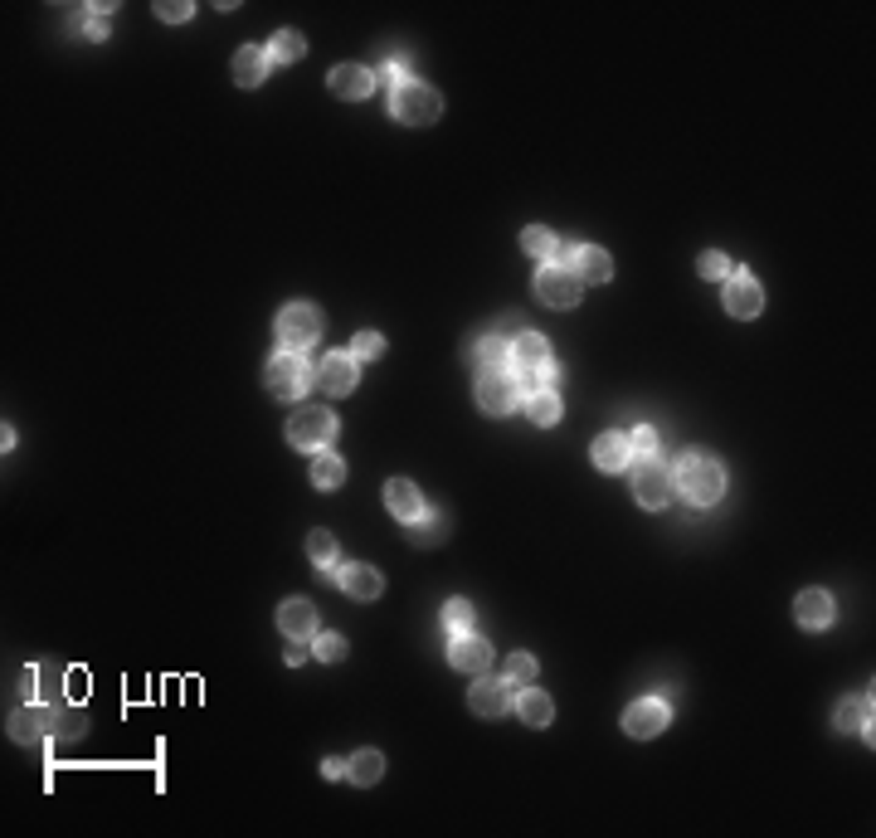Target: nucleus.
I'll use <instances>...</instances> for the list:
<instances>
[{
    "label": "nucleus",
    "instance_id": "f257e3e1",
    "mask_svg": "<svg viewBox=\"0 0 876 838\" xmlns=\"http://www.w3.org/2000/svg\"><path fill=\"white\" fill-rule=\"evenodd\" d=\"M511 376H516V390L521 395H536V390H550L555 381V361H550V346L541 332H521L511 342Z\"/></svg>",
    "mask_w": 876,
    "mask_h": 838
},
{
    "label": "nucleus",
    "instance_id": "f03ea898",
    "mask_svg": "<svg viewBox=\"0 0 876 838\" xmlns=\"http://www.w3.org/2000/svg\"><path fill=\"white\" fill-rule=\"evenodd\" d=\"M677 488H682L687 502L711 507L716 497L726 493V473H721V463H716L711 454H687L682 463H677Z\"/></svg>",
    "mask_w": 876,
    "mask_h": 838
},
{
    "label": "nucleus",
    "instance_id": "7ed1b4c3",
    "mask_svg": "<svg viewBox=\"0 0 876 838\" xmlns=\"http://www.w3.org/2000/svg\"><path fill=\"white\" fill-rule=\"evenodd\" d=\"M390 113L400 117L404 127H429V122L443 117V98H438V88L409 78V83H400V88L390 93Z\"/></svg>",
    "mask_w": 876,
    "mask_h": 838
},
{
    "label": "nucleus",
    "instance_id": "20e7f679",
    "mask_svg": "<svg viewBox=\"0 0 876 838\" xmlns=\"http://www.w3.org/2000/svg\"><path fill=\"white\" fill-rule=\"evenodd\" d=\"M263 381H268V390H273L278 400H302L307 385H312V366L302 361V351H278V356L268 361Z\"/></svg>",
    "mask_w": 876,
    "mask_h": 838
},
{
    "label": "nucleus",
    "instance_id": "39448f33",
    "mask_svg": "<svg viewBox=\"0 0 876 838\" xmlns=\"http://www.w3.org/2000/svg\"><path fill=\"white\" fill-rule=\"evenodd\" d=\"M317 337H322V312L312 303H288L278 312V342H283V351H307Z\"/></svg>",
    "mask_w": 876,
    "mask_h": 838
},
{
    "label": "nucleus",
    "instance_id": "423d86ee",
    "mask_svg": "<svg viewBox=\"0 0 876 838\" xmlns=\"http://www.w3.org/2000/svg\"><path fill=\"white\" fill-rule=\"evenodd\" d=\"M331 439H336V415L331 410H297L288 419V444L292 449H307V454H322Z\"/></svg>",
    "mask_w": 876,
    "mask_h": 838
},
{
    "label": "nucleus",
    "instance_id": "0eeeda50",
    "mask_svg": "<svg viewBox=\"0 0 876 838\" xmlns=\"http://www.w3.org/2000/svg\"><path fill=\"white\" fill-rule=\"evenodd\" d=\"M580 293H584V283L565 264H541V273H536V298L546 307H575Z\"/></svg>",
    "mask_w": 876,
    "mask_h": 838
},
{
    "label": "nucleus",
    "instance_id": "6e6552de",
    "mask_svg": "<svg viewBox=\"0 0 876 838\" xmlns=\"http://www.w3.org/2000/svg\"><path fill=\"white\" fill-rule=\"evenodd\" d=\"M560 264L570 268L580 283H609L614 278V259L599 244H565L560 249Z\"/></svg>",
    "mask_w": 876,
    "mask_h": 838
},
{
    "label": "nucleus",
    "instance_id": "1a4fd4ad",
    "mask_svg": "<svg viewBox=\"0 0 876 838\" xmlns=\"http://www.w3.org/2000/svg\"><path fill=\"white\" fill-rule=\"evenodd\" d=\"M516 400H521V390H516L511 371H477V405L487 415H511Z\"/></svg>",
    "mask_w": 876,
    "mask_h": 838
},
{
    "label": "nucleus",
    "instance_id": "9d476101",
    "mask_svg": "<svg viewBox=\"0 0 876 838\" xmlns=\"http://www.w3.org/2000/svg\"><path fill=\"white\" fill-rule=\"evenodd\" d=\"M633 497L643 507H667L672 502V473L662 463H653V458H638L633 463Z\"/></svg>",
    "mask_w": 876,
    "mask_h": 838
},
{
    "label": "nucleus",
    "instance_id": "9b49d317",
    "mask_svg": "<svg viewBox=\"0 0 876 838\" xmlns=\"http://www.w3.org/2000/svg\"><path fill=\"white\" fill-rule=\"evenodd\" d=\"M667 702L662 697H638L628 712H623V731L628 736H638V741H648V736H657V731H667Z\"/></svg>",
    "mask_w": 876,
    "mask_h": 838
},
{
    "label": "nucleus",
    "instance_id": "f8f14e48",
    "mask_svg": "<svg viewBox=\"0 0 876 838\" xmlns=\"http://www.w3.org/2000/svg\"><path fill=\"white\" fill-rule=\"evenodd\" d=\"M317 381H322V390H327V395H351V390H356V381H361V361H356L351 351H331V356H322Z\"/></svg>",
    "mask_w": 876,
    "mask_h": 838
},
{
    "label": "nucleus",
    "instance_id": "ddd939ff",
    "mask_svg": "<svg viewBox=\"0 0 876 838\" xmlns=\"http://www.w3.org/2000/svg\"><path fill=\"white\" fill-rule=\"evenodd\" d=\"M448 663H453L458 673H468V678H482V673L492 668V648L482 644L473 629H468V634H453V644H448Z\"/></svg>",
    "mask_w": 876,
    "mask_h": 838
},
{
    "label": "nucleus",
    "instance_id": "4468645a",
    "mask_svg": "<svg viewBox=\"0 0 876 838\" xmlns=\"http://www.w3.org/2000/svg\"><path fill=\"white\" fill-rule=\"evenodd\" d=\"M726 312L730 317H760L765 312V288L750 273H730L726 278Z\"/></svg>",
    "mask_w": 876,
    "mask_h": 838
},
{
    "label": "nucleus",
    "instance_id": "2eb2a0df",
    "mask_svg": "<svg viewBox=\"0 0 876 838\" xmlns=\"http://www.w3.org/2000/svg\"><path fill=\"white\" fill-rule=\"evenodd\" d=\"M511 683L507 678H477L473 692H468V707H473L477 717H502V712H511Z\"/></svg>",
    "mask_w": 876,
    "mask_h": 838
},
{
    "label": "nucleus",
    "instance_id": "dca6fc26",
    "mask_svg": "<svg viewBox=\"0 0 876 838\" xmlns=\"http://www.w3.org/2000/svg\"><path fill=\"white\" fill-rule=\"evenodd\" d=\"M385 507H390L400 522H409V527L429 512V507H424V493H419L409 478H390V483H385Z\"/></svg>",
    "mask_w": 876,
    "mask_h": 838
},
{
    "label": "nucleus",
    "instance_id": "f3484780",
    "mask_svg": "<svg viewBox=\"0 0 876 838\" xmlns=\"http://www.w3.org/2000/svg\"><path fill=\"white\" fill-rule=\"evenodd\" d=\"M331 93L346 98V103H361V98L375 93V74L361 69V64H336V69H331Z\"/></svg>",
    "mask_w": 876,
    "mask_h": 838
},
{
    "label": "nucleus",
    "instance_id": "a211bd4d",
    "mask_svg": "<svg viewBox=\"0 0 876 838\" xmlns=\"http://www.w3.org/2000/svg\"><path fill=\"white\" fill-rule=\"evenodd\" d=\"M49 726H54L49 707H20V712L10 717V736H15L20 746H39V741L49 736Z\"/></svg>",
    "mask_w": 876,
    "mask_h": 838
},
{
    "label": "nucleus",
    "instance_id": "6ab92c4d",
    "mask_svg": "<svg viewBox=\"0 0 876 838\" xmlns=\"http://www.w3.org/2000/svg\"><path fill=\"white\" fill-rule=\"evenodd\" d=\"M336 580H341V590H346L351 600H380V590H385L380 571H375V566H361V561H356V566H341Z\"/></svg>",
    "mask_w": 876,
    "mask_h": 838
},
{
    "label": "nucleus",
    "instance_id": "aec40b11",
    "mask_svg": "<svg viewBox=\"0 0 876 838\" xmlns=\"http://www.w3.org/2000/svg\"><path fill=\"white\" fill-rule=\"evenodd\" d=\"M278 624H283V634L288 639H312L317 634V610H312V600H288L283 610H278Z\"/></svg>",
    "mask_w": 876,
    "mask_h": 838
},
{
    "label": "nucleus",
    "instance_id": "412c9836",
    "mask_svg": "<svg viewBox=\"0 0 876 838\" xmlns=\"http://www.w3.org/2000/svg\"><path fill=\"white\" fill-rule=\"evenodd\" d=\"M234 83L239 88H258L263 83V74H268V49H254V44H244L239 54H234Z\"/></svg>",
    "mask_w": 876,
    "mask_h": 838
},
{
    "label": "nucleus",
    "instance_id": "4be33fe9",
    "mask_svg": "<svg viewBox=\"0 0 876 838\" xmlns=\"http://www.w3.org/2000/svg\"><path fill=\"white\" fill-rule=\"evenodd\" d=\"M589 458H594V468H604V473H623V468H628V439H623V434H599L594 449H589Z\"/></svg>",
    "mask_w": 876,
    "mask_h": 838
},
{
    "label": "nucleus",
    "instance_id": "5701e85b",
    "mask_svg": "<svg viewBox=\"0 0 876 838\" xmlns=\"http://www.w3.org/2000/svg\"><path fill=\"white\" fill-rule=\"evenodd\" d=\"M838 731H852V736H872V697L857 692L838 707Z\"/></svg>",
    "mask_w": 876,
    "mask_h": 838
},
{
    "label": "nucleus",
    "instance_id": "b1692460",
    "mask_svg": "<svg viewBox=\"0 0 876 838\" xmlns=\"http://www.w3.org/2000/svg\"><path fill=\"white\" fill-rule=\"evenodd\" d=\"M799 624L803 629H828V624H833V595H828V590H803Z\"/></svg>",
    "mask_w": 876,
    "mask_h": 838
},
{
    "label": "nucleus",
    "instance_id": "393cba45",
    "mask_svg": "<svg viewBox=\"0 0 876 838\" xmlns=\"http://www.w3.org/2000/svg\"><path fill=\"white\" fill-rule=\"evenodd\" d=\"M516 717H521L526 726H550L555 702H550L546 692H521V697H516Z\"/></svg>",
    "mask_w": 876,
    "mask_h": 838
},
{
    "label": "nucleus",
    "instance_id": "a878e982",
    "mask_svg": "<svg viewBox=\"0 0 876 838\" xmlns=\"http://www.w3.org/2000/svg\"><path fill=\"white\" fill-rule=\"evenodd\" d=\"M307 54V39L297 35V30H278V35L268 39V64H297Z\"/></svg>",
    "mask_w": 876,
    "mask_h": 838
},
{
    "label": "nucleus",
    "instance_id": "bb28decb",
    "mask_svg": "<svg viewBox=\"0 0 876 838\" xmlns=\"http://www.w3.org/2000/svg\"><path fill=\"white\" fill-rule=\"evenodd\" d=\"M521 249H526V254H531V259H546V264H555V259H560V249H565V244H560V239H555V234H550V229L531 225V229H526V234H521Z\"/></svg>",
    "mask_w": 876,
    "mask_h": 838
},
{
    "label": "nucleus",
    "instance_id": "cd10ccee",
    "mask_svg": "<svg viewBox=\"0 0 876 838\" xmlns=\"http://www.w3.org/2000/svg\"><path fill=\"white\" fill-rule=\"evenodd\" d=\"M346 775H351L356 785H375V780L385 775V756H380V751H356V756L346 761Z\"/></svg>",
    "mask_w": 876,
    "mask_h": 838
},
{
    "label": "nucleus",
    "instance_id": "c85d7f7f",
    "mask_svg": "<svg viewBox=\"0 0 876 838\" xmlns=\"http://www.w3.org/2000/svg\"><path fill=\"white\" fill-rule=\"evenodd\" d=\"M526 415L536 419L541 429L560 424V395H555V390H536V395H526Z\"/></svg>",
    "mask_w": 876,
    "mask_h": 838
},
{
    "label": "nucleus",
    "instance_id": "c756f323",
    "mask_svg": "<svg viewBox=\"0 0 876 838\" xmlns=\"http://www.w3.org/2000/svg\"><path fill=\"white\" fill-rule=\"evenodd\" d=\"M312 483H317V488H341V483H346V463L322 449V454L312 458Z\"/></svg>",
    "mask_w": 876,
    "mask_h": 838
},
{
    "label": "nucleus",
    "instance_id": "7c9ffc66",
    "mask_svg": "<svg viewBox=\"0 0 876 838\" xmlns=\"http://www.w3.org/2000/svg\"><path fill=\"white\" fill-rule=\"evenodd\" d=\"M477 361H482V371H507L511 342H502V337H482V342H477Z\"/></svg>",
    "mask_w": 876,
    "mask_h": 838
},
{
    "label": "nucleus",
    "instance_id": "2f4dec72",
    "mask_svg": "<svg viewBox=\"0 0 876 838\" xmlns=\"http://www.w3.org/2000/svg\"><path fill=\"white\" fill-rule=\"evenodd\" d=\"M307 556H312V566H317V571H331V566H336V536H331V532H312V536H307Z\"/></svg>",
    "mask_w": 876,
    "mask_h": 838
},
{
    "label": "nucleus",
    "instance_id": "473e14b6",
    "mask_svg": "<svg viewBox=\"0 0 876 838\" xmlns=\"http://www.w3.org/2000/svg\"><path fill=\"white\" fill-rule=\"evenodd\" d=\"M502 678H507L511 687H526L531 678H536V658H531V653H507V663H502Z\"/></svg>",
    "mask_w": 876,
    "mask_h": 838
},
{
    "label": "nucleus",
    "instance_id": "72a5a7b5",
    "mask_svg": "<svg viewBox=\"0 0 876 838\" xmlns=\"http://www.w3.org/2000/svg\"><path fill=\"white\" fill-rule=\"evenodd\" d=\"M443 532H448V517H434V512H424V517L414 522V541H419V546H434V541H443Z\"/></svg>",
    "mask_w": 876,
    "mask_h": 838
},
{
    "label": "nucleus",
    "instance_id": "f704fd0d",
    "mask_svg": "<svg viewBox=\"0 0 876 838\" xmlns=\"http://www.w3.org/2000/svg\"><path fill=\"white\" fill-rule=\"evenodd\" d=\"M312 653H317L322 663H341V658H346V639H341V634H312Z\"/></svg>",
    "mask_w": 876,
    "mask_h": 838
},
{
    "label": "nucleus",
    "instance_id": "c9c22d12",
    "mask_svg": "<svg viewBox=\"0 0 876 838\" xmlns=\"http://www.w3.org/2000/svg\"><path fill=\"white\" fill-rule=\"evenodd\" d=\"M628 454H638V458H653L657 454V429H653V424H638V429L628 434Z\"/></svg>",
    "mask_w": 876,
    "mask_h": 838
},
{
    "label": "nucleus",
    "instance_id": "e433bc0d",
    "mask_svg": "<svg viewBox=\"0 0 876 838\" xmlns=\"http://www.w3.org/2000/svg\"><path fill=\"white\" fill-rule=\"evenodd\" d=\"M696 273H701V278H730L735 268H730V259H726V254H716V249H706V254L696 259Z\"/></svg>",
    "mask_w": 876,
    "mask_h": 838
},
{
    "label": "nucleus",
    "instance_id": "4c0bfd02",
    "mask_svg": "<svg viewBox=\"0 0 876 838\" xmlns=\"http://www.w3.org/2000/svg\"><path fill=\"white\" fill-rule=\"evenodd\" d=\"M443 619H448V629H453V634H468V629H473V605H468V600H448Z\"/></svg>",
    "mask_w": 876,
    "mask_h": 838
},
{
    "label": "nucleus",
    "instance_id": "58836bf2",
    "mask_svg": "<svg viewBox=\"0 0 876 838\" xmlns=\"http://www.w3.org/2000/svg\"><path fill=\"white\" fill-rule=\"evenodd\" d=\"M380 351H385V337H380V332H356V337H351V356H356V361H370V356H380Z\"/></svg>",
    "mask_w": 876,
    "mask_h": 838
},
{
    "label": "nucleus",
    "instance_id": "ea45409f",
    "mask_svg": "<svg viewBox=\"0 0 876 838\" xmlns=\"http://www.w3.org/2000/svg\"><path fill=\"white\" fill-rule=\"evenodd\" d=\"M190 15H195V5H185V0H161L156 5V20H166V25H181Z\"/></svg>",
    "mask_w": 876,
    "mask_h": 838
},
{
    "label": "nucleus",
    "instance_id": "a19ab883",
    "mask_svg": "<svg viewBox=\"0 0 876 838\" xmlns=\"http://www.w3.org/2000/svg\"><path fill=\"white\" fill-rule=\"evenodd\" d=\"M521 332H526V327H521V317H502L492 337H502V342H507V337H521Z\"/></svg>",
    "mask_w": 876,
    "mask_h": 838
},
{
    "label": "nucleus",
    "instance_id": "79ce46f5",
    "mask_svg": "<svg viewBox=\"0 0 876 838\" xmlns=\"http://www.w3.org/2000/svg\"><path fill=\"white\" fill-rule=\"evenodd\" d=\"M322 775H327V780H336V775H346V761H322Z\"/></svg>",
    "mask_w": 876,
    "mask_h": 838
}]
</instances>
